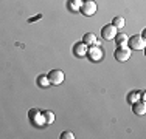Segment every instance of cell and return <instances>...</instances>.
<instances>
[{"label":"cell","instance_id":"obj_1","mask_svg":"<svg viewBox=\"0 0 146 139\" xmlns=\"http://www.w3.org/2000/svg\"><path fill=\"white\" fill-rule=\"evenodd\" d=\"M127 47L129 50H135V51H141L146 47V40L141 36H132L127 39Z\"/></svg>","mask_w":146,"mask_h":139},{"label":"cell","instance_id":"obj_2","mask_svg":"<svg viewBox=\"0 0 146 139\" xmlns=\"http://www.w3.org/2000/svg\"><path fill=\"white\" fill-rule=\"evenodd\" d=\"M131 54H132V50H129V47H127V45H124V47H118L117 50H115V53H113V56H115V59H117L118 62L129 60Z\"/></svg>","mask_w":146,"mask_h":139},{"label":"cell","instance_id":"obj_3","mask_svg":"<svg viewBox=\"0 0 146 139\" xmlns=\"http://www.w3.org/2000/svg\"><path fill=\"white\" fill-rule=\"evenodd\" d=\"M47 77H48V82H50V83H53V85H59V83L64 82L65 74L61 71V70H51V71L47 74Z\"/></svg>","mask_w":146,"mask_h":139},{"label":"cell","instance_id":"obj_4","mask_svg":"<svg viewBox=\"0 0 146 139\" xmlns=\"http://www.w3.org/2000/svg\"><path fill=\"white\" fill-rule=\"evenodd\" d=\"M96 2L95 0H84L82 2V5H81V12L84 14V16H93V14L96 12Z\"/></svg>","mask_w":146,"mask_h":139},{"label":"cell","instance_id":"obj_5","mask_svg":"<svg viewBox=\"0 0 146 139\" xmlns=\"http://www.w3.org/2000/svg\"><path fill=\"white\" fill-rule=\"evenodd\" d=\"M115 36H117V28L113 26L112 23H110V25H106L101 30V37L104 40H112Z\"/></svg>","mask_w":146,"mask_h":139},{"label":"cell","instance_id":"obj_6","mask_svg":"<svg viewBox=\"0 0 146 139\" xmlns=\"http://www.w3.org/2000/svg\"><path fill=\"white\" fill-rule=\"evenodd\" d=\"M87 56L92 59L93 62L101 60V59H103V50H101V47H96V45H93L92 48H87Z\"/></svg>","mask_w":146,"mask_h":139},{"label":"cell","instance_id":"obj_7","mask_svg":"<svg viewBox=\"0 0 146 139\" xmlns=\"http://www.w3.org/2000/svg\"><path fill=\"white\" fill-rule=\"evenodd\" d=\"M30 121L33 122V125H44V117H42V113H40L39 110H36V108H33V110H30Z\"/></svg>","mask_w":146,"mask_h":139},{"label":"cell","instance_id":"obj_8","mask_svg":"<svg viewBox=\"0 0 146 139\" xmlns=\"http://www.w3.org/2000/svg\"><path fill=\"white\" fill-rule=\"evenodd\" d=\"M73 54H75L76 57H84V56H87V45H86L84 42L76 43L75 47H73Z\"/></svg>","mask_w":146,"mask_h":139},{"label":"cell","instance_id":"obj_9","mask_svg":"<svg viewBox=\"0 0 146 139\" xmlns=\"http://www.w3.org/2000/svg\"><path fill=\"white\" fill-rule=\"evenodd\" d=\"M132 105H134V113L135 114H145V111H146V105H145V102H141V100H137V102L135 104H132Z\"/></svg>","mask_w":146,"mask_h":139},{"label":"cell","instance_id":"obj_10","mask_svg":"<svg viewBox=\"0 0 146 139\" xmlns=\"http://www.w3.org/2000/svg\"><path fill=\"white\" fill-rule=\"evenodd\" d=\"M82 2H84V0H68V3H67V8L70 9L72 12H76L79 8H81Z\"/></svg>","mask_w":146,"mask_h":139},{"label":"cell","instance_id":"obj_11","mask_svg":"<svg viewBox=\"0 0 146 139\" xmlns=\"http://www.w3.org/2000/svg\"><path fill=\"white\" fill-rule=\"evenodd\" d=\"M127 39L129 37L126 36V34H117L115 37H113V40H115V43L118 47H124V45H127Z\"/></svg>","mask_w":146,"mask_h":139},{"label":"cell","instance_id":"obj_12","mask_svg":"<svg viewBox=\"0 0 146 139\" xmlns=\"http://www.w3.org/2000/svg\"><path fill=\"white\" fill-rule=\"evenodd\" d=\"M82 42H84L86 45H95L96 43V37L93 33H87L84 36V39H82Z\"/></svg>","mask_w":146,"mask_h":139},{"label":"cell","instance_id":"obj_13","mask_svg":"<svg viewBox=\"0 0 146 139\" xmlns=\"http://www.w3.org/2000/svg\"><path fill=\"white\" fill-rule=\"evenodd\" d=\"M42 117H44V125L45 124H53L54 122V114L51 111H44L42 113Z\"/></svg>","mask_w":146,"mask_h":139},{"label":"cell","instance_id":"obj_14","mask_svg":"<svg viewBox=\"0 0 146 139\" xmlns=\"http://www.w3.org/2000/svg\"><path fill=\"white\" fill-rule=\"evenodd\" d=\"M37 85L42 87V88H47V87H50V82H48V77H47V76H45V74L39 76V77H37Z\"/></svg>","mask_w":146,"mask_h":139},{"label":"cell","instance_id":"obj_15","mask_svg":"<svg viewBox=\"0 0 146 139\" xmlns=\"http://www.w3.org/2000/svg\"><path fill=\"white\" fill-rule=\"evenodd\" d=\"M112 25L118 30V28H123L124 25H126V20H124L123 17H115V19L112 20Z\"/></svg>","mask_w":146,"mask_h":139},{"label":"cell","instance_id":"obj_16","mask_svg":"<svg viewBox=\"0 0 146 139\" xmlns=\"http://www.w3.org/2000/svg\"><path fill=\"white\" fill-rule=\"evenodd\" d=\"M127 100H129L131 104H135L137 100H140V93H138V91H132V93H129V96H127Z\"/></svg>","mask_w":146,"mask_h":139},{"label":"cell","instance_id":"obj_17","mask_svg":"<svg viewBox=\"0 0 146 139\" xmlns=\"http://www.w3.org/2000/svg\"><path fill=\"white\" fill-rule=\"evenodd\" d=\"M61 138H62V139H73L75 136H73L72 131H64V133L61 134Z\"/></svg>","mask_w":146,"mask_h":139},{"label":"cell","instance_id":"obj_18","mask_svg":"<svg viewBox=\"0 0 146 139\" xmlns=\"http://www.w3.org/2000/svg\"><path fill=\"white\" fill-rule=\"evenodd\" d=\"M40 17H42V16H40V14H37V16H34V17H31V19L28 20V22H34V20H39V19H40Z\"/></svg>","mask_w":146,"mask_h":139}]
</instances>
